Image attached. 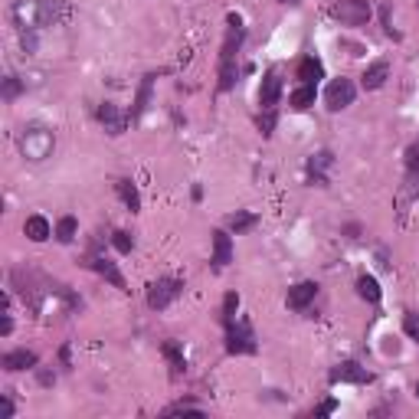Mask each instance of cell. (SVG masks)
<instances>
[{"mask_svg":"<svg viewBox=\"0 0 419 419\" xmlns=\"http://www.w3.org/2000/svg\"><path fill=\"white\" fill-rule=\"evenodd\" d=\"M387 79H390V66H387V62H373V66H367V73L360 75V82H364V89H370V92H373V89H380L383 82H387Z\"/></svg>","mask_w":419,"mask_h":419,"instance_id":"cell-16","label":"cell"},{"mask_svg":"<svg viewBox=\"0 0 419 419\" xmlns=\"http://www.w3.org/2000/svg\"><path fill=\"white\" fill-rule=\"evenodd\" d=\"M279 3H292V7H295V3H301V0H279Z\"/></svg>","mask_w":419,"mask_h":419,"instance_id":"cell-36","label":"cell"},{"mask_svg":"<svg viewBox=\"0 0 419 419\" xmlns=\"http://www.w3.org/2000/svg\"><path fill=\"white\" fill-rule=\"evenodd\" d=\"M115 190H118L122 203L131 210V213H135V210H141V197H138V187L131 184V180H118V184H115Z\"/></svg>","mask_w":419,"mask_h":419,"instance_id":"cell-21","label":"cell"},{"mask_svg":"<svg viewBox=\"0 0 419 419\" xmlns=\"http://www.w3.org/2000/svg\"><path fill=\"white\" fill-rule=\"evenodd\" d=\"M334 409H337V403H334V400H324V403L315 409V416H328V413H334Z\"/></svg>","mask_w":419,"mask_h":419,"instance_id":"cell-33","label":"cell"},{"mask_svg":"<svg viewBox=\"0 0 419 419\" xmlns=\"http://www.w3.org/2000/svg\"><path fill=\"white\" fill-rule=\"evenodd\" d=\"M288 105L295 111H305L308 105H315V86H311V82H301V86L288 95Z\"/></svg>","mask_w":419,"mask_h":419,"instance_id":"cell-20","label":"cell"},{"mask_svg":"<svg viewBox=\"0 0 419 419\" xmlns=\"http://www.w3.org/2000/svg\"><path fill=\"white\" fill-rule=\"evenodd\" d=\"M111 243H115V249H118V252H124V256H128V252L135 249V236L124 233V230H118V233H111Z\"/></svg>","mask_w":419,"mask_h":419,"instance_id":"cell-28","label":"cell"},{"mask_svg":"<svg viewBox=\"0 0 419 419\" xmlns=\"http://www.w3.org/2000/svg\"><path fill=\"white\" fill-rule=\"evenodd\" d=\"M17 148H20V154L26 160H46L53 154V148H56V138H53V131L46 124H26L20 131V138H17Z\"/></svg>","mask_w":419,"mask_h":419,"instance_id":"cell-3","label":"cell"},{"mask_svg":"<svg viewBox=\"0 0 419 419\" xmlns=\"http://www.w3.org/2000/svg\"><path fill=\"white\" fill-rule=\"evenodd\" d=\"M321 75H324V66H321L318 56H305V59L298 62V79H301V82H311V86H315Z\"/></svg>","mask_w":419,"mask_h":419,"instance_id":"cell-19","label":"cell"},{"mask_svg":"<svg viewBox=\"0 0 419 419\" xmlns=\"http://www.w3.org/2000/svg\"><path fill=\"white\" fill-rule=\"evenodd\" d=\"M407 334H409V337H419V318L413 315V311L407 315Z\"/></svg>","mask_w":419,"mask_h":419,"instance_id":"cell-32","label":"cell"},{"mask_svg":"<svg viewBox=\"0 0 419 419\" xmlns=\"http://www.w3.org/2000/svg\"><path fill=\"white\" fill-rule=\"evenodd\" d=\"M59 17H62L59 0H13L10 3V20L24 33H37L43 26H53Z\"/></svg>","mask_w":419,"mask_h":419,"instance_id":"cell-1","label":"cell"},{"mask_svg":"<svg viewBox=\"0 0 419 419\" xmlns=\"http://www.w3.org/2000/svg\"><path fill=\"white\" fill-rule=\"evenodd\" d=\"M180 413H190V416H203V409L197 403H190V400H180V403H174V407L164 409V416H180Z\"/></svg>","mask_w":419,"mask_h":419,"instance_id":"cell-26","label":"cell"},{"mask_svg":"<svg viewBox=\"0 0 419 419\" xmlns=\"http://www.w3.org/2000/svg\"><path fill=\"white\" fill-rule=\"evenodd\" d=\"M318 295V285L315 282H298L295 288H288V308L292 311H305Z\"/></svg>","mask_w":419,"mask_h":419,"instance_id":"cell-11","label":"cell"},{"mask_svg":"<svg viewBox=\"0 0 419 419\" xmlns=\"http://www.w3.org/2000/svg\"><path fill=\"white\" fill-rule=\"evenodd\" d=\"M243 39H246V26L236 13H230V33L220 53V92H230L236 86V53L243 46Z\"/></svg>","mask_w":419,"mask_h":419,"instance_id":"cell-2","label":"cell"},{"mask_svg":"<svg viewBox=\"0 0 419 419\" xmlns=\"http://www.w3.org/2000/svg\"><path fill=\"white\" fill-rule=\"evenodd\" d=\"M56 239H59V243H73L75 239V220L73 216H62L59 220V226H56Z\"/></svg>","mask_w":419,"mask_h":419,"instance_id":"cell-27","label":"cell"},{"mask_svg":"<svg viewBox=\"0 0 419 419\" xmlns=\"http://www.w3.org/2000/svg\"><path fill=\"white\" fill-rule=\"evenodd\" d=\"M226 351L230 354H256V334L249 328V321L233 318L226 324Z\"/></svg>","mask_w":419,"mask_h":419,"instance_id":"cell-4","label":"cell"},{"mask_svg":"<svg viewBox=\"0 0 419 419\" xmlns=\"http://www.w3.org/2000/svg\"><path fill=\"white\" fill-rule=\"evenodd\" d=\"M331 383H370V373L360 367V364L347 360V364L331 370Z\"/></svg>","mask_w":419,"mask_h":419,"instance_id":"cell-13","label":"cell"},{"mask_svg":"<svg viewBox=\"0 0 419 419\" xmlns=\"http://www.w3.org/2000/svg\"><path fill=\"white\" fill-rule=\"evenodd\" d=\"M184 292V282H177V279H158V282H151L148 285V305L154 311L160 308H167L174 298Z\"/></svg>","mask_w":419,"mask_h":419,"instance_id":"cell-5","label":"cell"},{"mask_svg":"<svg viewBox=\"0 0 419 419\" xmlns=\"http://www.w3.org/2000/svg\"><path fill=\"white\" fill-rule=\"evenodd\" d=\"M236 311H239V295L230 292V295L223 298V324H230V321L236 318Z\"/></svg>","mask_w":419,"mask_h":419,"instance_id":"cell-29","label":"cell"},{"mask_svg":"<svg viewBox=\"0 0 419 419\" xmlns=\"http://www.w3.org/2000/svg\"><path fill=\"white\" fill-rule=\"evenodd\" d=\"M95 118H99V122L105 124V131H109V135H115V138L122 135L124 124H128V115H124V111L118 109L115 102H102L99 111H95Z\"/></svg>","mask_w":419,"mask_h":419,"instance_id":"cell-9","label":"cell"},{"mask_svg":"<svg viewBox=\"0 0 419 419\" xmlns=\"http://www.w3.org/2000/svg\"><path fill=\"white\" fill-rule=\"evenodd\" d=\"M24 233L30 236L33 243H43V239H50V236H53V226H50V220H46V216H26Z\"/></svg>","mask_w":419,"mask_h":419,"instance_id":"cell-17","label":"cell"},{"mask_svg":"<svg viewBox=\"0 0 419 419\" xmlns=\"http://www.w3.org/2000/svg\"><path fill=\"white\" fill-rule=\"evenodd\" d=\"M334 164V154L331 151H318V154H311L308 158V174H311V180H318L321 187H324V171Z\"/></svg>","mask_w":419,"mask_h":419,"instance_id":"cell-18","label":"cell"},{"mask_svg":"<svg viewBox=\"0 0 419 419\" xmlns=\"http://www.w3.org/2000/svg\"><path fill=\"white\" fill-rule=\"evenodd\" d=\"M357 292H360V298H367V301H380V282L373 279V275H360L357 279Z\"/></svg>","mask_w":419,"mask_h":419,"instance_id":"cell-24","label":"cell"},{"mask_svg":"<svg viewBox=\"0 0 419 419\" xmlns=\"http://www.w3.org/2000/svg\"><path fill=\"white\" fill-rule=\"evenodd\" d=\"M164 357L171 360L174 373H184V370H187V360H184V354H180V347L174 344V341H167V344H164Z\"/></svg>","mask_w":419,"mask_h":419,"instance_id":"cell-25","label":"cell"},{"mask_svg":"<svg viewBox=\"0 0 419 419\" xmlns=\"http://www.w3.org/2000/svg\"><path fill=\"white\" fill-rule=\"evenodd\" d=\"M13 331V321H10V315H3V328H0V334H3V337H7V334Z\"/></svg>","mask_w":419,"mask_h":419,"instance_id":"cell-34","label":"cell"},{"mask_svg":"<svg viewBox=\"0 0 419 419\" xmlns=\"http://www.w3.org/2000/svg\"><path fill=\"white\" fill-rule=\"evenodd\" d=\"M89 266H92V269L99 272V275L105 279V282H111L115 288H122V292H128V285H124V275L118 272V266H115V262H109L105 256H92V259H89Z\"/></svg>","mask_w":419,"mask_h":419,"instance_id":"cell-12","label":"cell"},{"mask_svg":"<svg viewBox=\"0 0 419 419\" xmlns=\"http://www.w3.org/2000/svg\"><path fill=\"white\" fill-rule=\"evenodd\" d=\"M20 89H24V82H20L17 75H7V79H3V102H13L20 95Z\"/></svg>","mask_w":419,"mask_h":419,"instance_id":"cell-30","label":"cell"},{"mask_svg":"<svg viewBox=\"0 0 419 419\" xmlns=\"http://www.w3.org/2000/svg\"><path fill=\"white\" fill-rule=\"evenodd\" d=\"M233 259V243H230V233H223V230H216L213 233V269L220 272V269H226V262Z\"/></svg>","mask_w":419,"mask_h":419,"instance_id":"cell-14","label":"cell"},{"mask_svg":"<svg viewBox=\"0 0 419 419\" xmlns=\"http://www.w3.org/2000/svg\"><path fill=\"white\" fill-rule=\"evenodd\" d=\"M419 194V141L407 151V180H403V194H400V207L407 210V203Z\"/></svg>","mask_w":419,"mask_h":419,"instance_id":"cell-7","label":"cell"},{"mask_svg":"<svg viewBox=\"0 0 419 419\" xmlns=\"http://www.w3.org/2000/svg\"><path fill=\"white\" fill-rule=\"evenodd\" d=\"M259 223V216L256 213H246V210H239V213H233L230 220H226V226L233 230V233H246V230H252Z\"/></svg>","mask_w":419,"mask_h":419,"instance_id":"cell-22","label":"cell"},{"mask_svg":"<svg viewBox=\"0 0 419 419\" xmlns=\"http://www.w3.org/2000/svg\"><path fill=\"white\" fill-rule=\"evenodd\" d=\"M3 416H13V403L7 400V396H3Z\"/></svg>","mask_w":419,"mask_h":419,"instance_id":"cell-35","label":"cell"},{"mask_svg":"<svg viewBox=\"0 0 419 419\" xmlns=\"http://www.w3.org/2000/svg\"><path fill=\"white\" fill-rule=\"evenodd\" d=\"M154 79H158V75H154V73H151V75H145V82H141V89H138L135 109H131V118H138L141 111L148 109V99H151V86H154Z\"/></svg>","mask_w":419,"mask_h":419,"instance_id":"cell-23","label":"cell"},{"mask_svg":"<svg viewBox=\"0 0 419 419\" xmlns=\"http://www.w3.org/2000/svg\"><path fill=\"white\" fill-rule=\"evenodd\" d=\"M331 13L344 26H360V24H367L370 20V3L367 0H337Z\"/></svg>","mask_w":419,"mask_h":419,"instance_id":"cell-6","label":"cell"},{"mask_svg":"<svg viewBox=\"0 0 419 419\" xmlns=\"http://www.w3.org/2000/svg\"><path fill=\"white\" fill-rule=\"evenodd\" d=\"M416 396H419V383H416Z\"/></svg>","mask_w":419,"mask_h":419,"instance_id":"cell-37","label":"cell"},{"mask_svg":"<svg viewBox=\"0 0 419 419\" xmlns=\"http://www.w3.org/2000/svg\"><path fill=\"white\" fill-rule=\"evenodd\" d=\"M37 354H33V351H26V347H20V351H10V354H3V357H0V367L3 370H13V373H17V370H30V367H37Z\"/></svg>","mask_w":419,"mask_h":419,"instance_id":"cell-15","label":"cell"},{"mask_svg":"<svg viewBox=\"0 0 419 419\" xmlns=\"http://www.w3.org/2000/svg\"><path fill=\"white\" fill-rule=\"evenodd\" d=\"M354 95H357V89H354L351 79H334L331 86H328V92H324V102H328L331 111H341L354 102Z\"/></svg>","mask_w":419,"mask_h":419,"instance_id":"cell-8","label":"cell"},{"mask_svg":"<svg viewBox=\"0 0 419 419\" xmlns=\"http://www.w3.org/2000/svg\"><path fill=\"white\" fill-rule=\"evenodd\" d=\"M262 111H266V115H259V131L269 138L272 128H275V109H262Z\"/></svg>","mask_w":419,"mask_h":419,"instance_id":"cell-31","label":"cell"},{"mask_svg":"<svg viewBox=\"0 0 419 419\" xmlns=\"http://www.w3.org/2000/svg\"><path fill=\"white\" fill-rule=\"evenodd\" d=\"M282 99V75L269 69V73L262 75V86H259V105L262 109H275Z\"/></svg>","mask_w":419,"mask_h":419,"instance_id":"cell-10","label":"cell"}]
</instances>
